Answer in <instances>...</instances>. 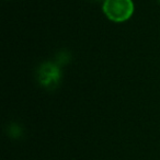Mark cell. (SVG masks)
I'll use <instances>...</instances> for the list:
<instances>
[{"label":"cell","mask_w":160,"mask_h":160,"mask_svg":"<svg viewBox=\"0 0 160 160\" xmlns=\"http://www.w3.org/2000/svg\"><path fill=\"white\" fill-rule=\"evenodd\" d=\"M103 12L114 22H124L134 13V3L132 0H104Z\"/></svg>","instance_id":"obj_1"},{"label":"cell","mask_w":160,"mask_h":160,"mask_svg":"<svg viewBox=\"0 0 160 160\" xmlns=\"http://www.w3.org/2000/svg\"><path fill=\"white\" fill-rule=\"evenodd\" d=\"M36 76L41 86L46 89H55L60 82L62 71L56 62H45L38 68Z\"/></svg>","instance_id":"obj_2"},{"label":"cell","mask_w":160,"mask_h":160,"mask_svg":"<svg viewBox=\"0 0 160 160\" xmlns=\"http://www.w3.org/2000/svg\"><path fill=\"white\" fill-rule=\"evenodd\" d=\"M8 135L11 138L18 139L23 135V128L21 125H19L18 123H11L8 126Z\"/></svg>","instance_id":"obj_3"},{"label":"cell","mask_w":160,"mask_h":160,"mask_svg":"<svg viewBox=\"0 0 160 160\" xmlns=\"http://www.w3.org/2000/svg\"><path fill=\"white\" fill-rule=\"evenodd\" d=\"M71 55L68 51H60L58 52V54L56 55V64L59 66V65H66L70 62Z\"/></svg>","instance_id":"obj_4"},{"label":"cell","mask_w":160,"mask_h":160,"mask_svg":"<svg viewBox=\"0 0 160 160\" xmlns=\"http://www.w3.org/2000/svg\"><path fill=\"white\" fill-rule=\"evenodd\" d=\"M93 1H104V0H93Z\"/></svg>","instance_id":"obj_5"},{"label":"cell","mask_w":160,"mask_h":160,"mask_svg":"<svg viewBox=\"0 0 160 160\" xmlns=\"http://www.w3.org/2000/svg\"><path fill=\"white\" fill-rule=\"evenodd\" d=\"M159 1H160V0H159Z\"/></svg>","instance_id":"obj_6"}]
</instances>
